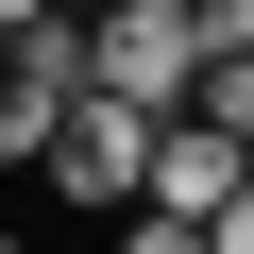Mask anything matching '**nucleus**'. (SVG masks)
I'll return each mask as SVG.
<instances>
[{
  "mask_svg": "<svg viewBox=\"0 0 254 254\" xmlns=\"http://www.w3.org/2000/svg\"><path fill=\"white\" fill-rule=\"evenodd\" d=\"M68 102H85L68 68H17V85H0V170H34V153H51V119H68Z\"/></svg>",
  "mask_w": 254,
  "mask_h": 254,
  "instance_id": "4",
  "label": "nucleus"
},
{
  "mask_svg": "<svg viewBox=\"0 0 254 254\" xmlns=\"http://www.w3.org/2000/svg\"><path fill=\"white\" fill-rule=\"evenodd\" d=\"M34 170H51L68 203H102V220H136V203H153V119H119V102H68Z\"/></svg>",
  "mask_w": 254,
  "mask_h": 254,
  "instance_id": "2",
  "label": "nucleus"
},
{
  "mask_svg": "<svg viewBox=\"0 0 254 254\" xmlns=\"http://www.w3.org/2000/svg\"><path fill=\"white\" fill-rule=\"evenodd\" d=\"M119 254H203V237H187V220H119Z\"/></svg>",
  "mask_w": 254,
  "mask_h": 254,
  "instance_id": "5",
  "label": "nucleus"
},
{
  "mask_svg": "<svg viewBox=\"0 0 254 254\" xmlns=\"http://www.w3.org/2000/svg\"><path fill=\"white\" fill-rule=\"evenodd\" d=\"M203 254H254V187H237V203H220V220H203Z\"/></svg>",
  "mask_w": 254,
  "mask_h": 254,
  "instance_id": "6",
  "label": "nucleus"
},
{
  "mask_svg": "<svg viewBox=\"0 0 254 254\" xmlns=\"http://www.w3.org/2000/svg\"><path fill=\"white\" fill-rule=\"evenodd\" d=\"M85 102H119V119H170L203 102V17L187 0H119V17H85Z\"/></svg>",
  "mask_w": 254,
  "mask_h": 254,
  "instance_id": "1",
  "label": "nucleus"
},
{
  "mask_svg": "<svg viewBox=\"0 0 254 254\" xmlns=\"http://www.w3.org/2000/svg\"><path fill=\"white\" fill-rule=\"evenodd\" d=\"M0 254H17V237H0Z\"/></svg>",
  "mask_w": 254,
  "mask_h": 254,
  "instance_id": "7",
  "label": "nucleus"
},
{
  "mask_svg": "<svg viewBox=\"0 0 254 254\" xmlns=\"http://www.w3.org/2000/svg\"><path fill=\"white\" fill-rule=\"evenodd\" d=\"M237 187H254V170H237V153L203 136V119H170V136H153V203H136V220H187V237H203V220H220Z\"/></svg>",
  "mask_w": 254,
  "mask_h": 254,
  "instance_id": "3",
  "label": "nucleus"
}]
</instances>
